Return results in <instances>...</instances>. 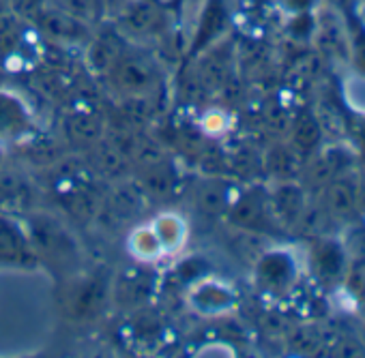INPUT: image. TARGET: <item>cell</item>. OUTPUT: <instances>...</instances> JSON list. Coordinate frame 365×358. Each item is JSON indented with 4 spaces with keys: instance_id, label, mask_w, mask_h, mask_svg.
I'll return each mask as SVG.
<instances>
[{
    "instance_id": "27",
    "label": "cell",
    "mask_w": 365,
    "mask_h": 358,
    "mask_svg": "<svg viewBox=\"0 0 365 358\" xmlns=\"http://www.w3.org/2000/svg\"><path fill=\"white\" fill-rule=\"evenodd\" d=\"M120 277H123L120 283H125L120 294H125V300L140 302V298L148 294V281L140 279L142 273H127V275H120Z\"/></svg>"
},
{
    "instance_id": "26",
    "label": "cell",
    "mask_w": 365,
    "mask_h": 358,
    "mask_svg": "<svg viewBox=\"0 0 365 358\" xmlns=\"http://www.w3.org/2000/svg\"><path fill=\"white\" fill-rule=\"evenodd\" d=\"M46 5H50V0H9L11 16H16L24 24H33V20Z\"/></svg>"
},
{
    "instance_id": "29",
    "label": "cell",
    "mask_w": 365,
    "mask_h": 358,
    "mask_svg": "<svg viewBox=\"0 0 365 358\" xmlns=\"http://www.w3.org/2000/svg\"><path fill=\"white\" fill-rule=\"evenodd\" d=\"M202 127H205L207 133H220L224 129V114L217 112V110L207 112L205 118H202Z\"/></svg>"
},
{
    "instance_id": "13",
    "label": "cell",
    "mask_w": 365,
    "mask_h": 358,
    "mask_svg": "<svg viewBox=\"0 0 365 358\" xmlns=\"http://www.w3.org/2000/svg\"><path fill=\"white\" fill-rule=\"evenodd\" d=\"M235 189L230 183L222 181V178H207L196 189V206L211 217H222L228 213L232 200H235Z\"/></svg>"
},
{
    "instance_id": "17",
    "label": "cell",
    "mask_w": 365,
    "mask_h": 358,
    "mask_svg": "<svg viewBox=\"0 0 365 358\" xmlns=\"http://www.w3.org/2000/svg\"><path fill=\"white\" fill-rule=\"evenodd\" d=\"M29 256L31 243L24 230L7 219H0V262L20 264L22 260H29Z\"/></svg>"
},
{
    "instance_id": "5",
    "label": "cell",
    "mask_w": 365,
    "mask_h": 358,
    "mask_svg": "<svg viewBox=\"0 0 365 358\" xmlns=\"http://www.w3.org/2000/svg\"><path fill=\"white\" fill-rule=\"evenodd\" d=\"M33 26L41 37L54 41L56 46H86L95 31L82 24L80 20L71 18L63 9L54 7L52 3L39 11V16L33 20Z\"/></svg>"
},
{
    "instance_id": "11",
    "label": "cell",
    "mask_w": 365,
    "mask_h": 358,
    "mask_svg": "<svg viewBox=\"0 0 365 358\" xmlns=\"http://www.w3.org/2000/svg\"><path fill=\"white\" fill-rule=\"evenodd\" d=\"M256 277L264 290H271V292L286 290L294 277L292 258L284 251H271V253L262 256L256 266Z\"/></svg>"
},
{
    "instance_id": "4",
    "label": "cell",
    "mask_w": 365,
    "mask_h": 358,
    "mask_svg": "<svg viewBox=\"0 0 365 358\" xmlns=\"http://www.w3.org/2000/svg\"><path fill=\"white\" fill-rule=\"evenodd\" d=\"M230 20L232 16L228 0H200L190 33V54L198 56L211 46L220 43L228 33Z\"/></svg>"
},
{
    "instance_id": "14",
    "label": "cell",
    "mask_w": 365,
    "mask_h": 358,
    "mask_svg": "<svg viewBox=\"0 0 365 358\" xmlns=\"http://www.w3.org/2000/svg\"><path fill=\"white\" fill-rule=\"evenodd\" d=\"M356 185L346 176H333L324 185V211L333 217H350L356 211Z\"/></svg>"
},
{
    "instance_id": "7",
    "label": "cell",
    "mask_w": 365,
    "mask_h": 358,
    "mask_svg": "<svg viewBox=\"0 0 365 358\" xmlns=\"http://www.w3.org/2000/svg\"><path fill=\"white\" fill-rule=\"evenodd\" d=\"M271 202L269 196H264L260 189L243 191L237 194L226 217L232 226L237 228H247V230H258L264 228L269 217H271Z\"/></svg>"
},
{
    "instance_id": "8",
    "label": "cell",
    "mask_w": 365,
    "mask_h": 358,
    "mask_svg": "<svg viewBox=\"0 0 365 358\" xmlns=\"http://www.w3.org/2000/svg\"><path fill=\"white\" fill-rule=\"evenodd\" d=\"M190 305L198 313L217 315L226 313L235 305V294L217 279H200L190 290Z\"/></svg>"
},
{
    "instance_id": "21",
    "label": "cell",
    "mask_w": 365,
    "mask_h": 358,
    "mask_svg": "<svg viewBox=\"0 0 365 358\" xmlns=\"http://www.w3.org/2000/svg\"><path fill=\"white\" fill-rule=\"evenodd\" d=\"M67 133L73 142H80V144H88V146H95L97 142L103 139V125L99 118H95L93 114H86V112H78L73 116L67 118Z\"/></svg>"
},
{
    "instance_id": "1",
    "label": "cell",
    "mask_w": 365,
    "mask_h": 358,
    "mask_svg": "<svg viewBox=\"0 0 365 358\" xmlns=\"http://www.w3.org/2000/svg\"><path fill=\"white\" fill-rule=\"evenodd\" d=\"M108 80L120 97L144 99L159 84V67L148 54L127 46L116 65L110 69Z\"/></svg>"
},
{
    "instance_id": "9",
    "label": "cell",
    "mask_w": 365,
    "mask_h": 358,
    "mask_svg": "<svg viewBox=\"0 0 365 358\" xmlns=\"http://www.w3.org/2000/svg\"><path fill=\"white\" fill-rule=\"evenodd\" d=\"M31 129V114L26 105L11 93L0 90V146L20 142Z\"/></svg>"
},
{
    "instance_id": "20",
    "label": "cell",
    "mask_w": 365,
    "mask_h": 358,
    "mask_svg": "<svg viewBox=\"0 0 365 358\" xmlns=\"http://www.w3.org/2000/svg\"><path fill=\"white\" fill-rule=\"evenodd\" d=\"M322 139V125L320 120L309 114V112H303L294 122H292V129H290V144L297 152H312L318 148Z\"/></svg>"
},
{
    "instance_id": "31",
    "label": "cell",
    "mask_w": 365,
    "mask_h": 358,
    "mask_svg": "<svg viewBox=\"0 0 365 358\" xmlns=\"http://www.w3.org/2000/svg\"><path fill=\"white\" fill-rule=\"evenodd\" d=\"M11 14V9H9V0H0V18H5V16H9Z\"/></svg>"
},
{
    "instance_id": "10",
    "label": "cell",
    "mask_w": 365,
    "mask_h": 358,
    "mask_svg": "<svg viewBox=\"0 0 365 358\" xmlns=\"http://www.w3.org/2000/svg\"><path fill=\"white\" fill-rule=\"evenodd\" d=\"M230 69H232V52L230 48H226L224 39L211 46L209 50H205L202 54H198V75L205 88L220 90L226 84Z\"/></svg>"
},
{
    "instance_id": "24",
    "label": "cell",
    "mask_w": 365,
    "mask_h": 358,
    "mask_svg": "<svg viewBox=\"0 0 365 358\" xmlns=\"http://www.w3.org/2000/svg\"><path fill=\"white\" fill-rule=\"evenodd\" d=\"M269 165H271V169H273L275 176H279V178H284V181H288L292 174H297V165H299L297 150L294 148L292 150L290 148H277V150H273L271 157H269Z\"/></svg>"
},
{
    "instance_id": "18",
    "label": "cell",
    "mask_w": 365,
    "mask_h": 358,
    "mask_svg": "<svg viewBox=\"0 0 365 358\" xmlns=\"http://www.w3.org/2000/svg\"><path fill=\"white\" fill-rule=\"evenodd\" d=\"M312 264H314V270L324 279H333L341 275L344 264H346L341 245L335 241H318L312 251Z\"/></svg>"
},
{
    "instance_id": "16",
    "label": "cell",
    "mask_w": 365,
    "mask_h": 358,
    "mask_svg": "<svg viewBox=\"0 0 365 358\" xmlns=\"http://www.w3.org/2000/svg\"><path fill=\"white\" fill-rule=\"evenodd\" d=\"M127 251L140 264H150V262H157V260H161L165 256L150 223H142V226H138V228H133L129 232Z\"/></svg>"
},
{
    "instance_id": "6",
    "label": "cell",
    "mask_w": 365,
    "mask_h": 358,
    "mask_svg": "<svg viewBox=\"0 0 365 358\" xmlns=\"http://www.w3.org/2000/svg\"><path fill=\"white\" fill-rule=\"evenodd\" d=\"M127 46L129 41L120 35V31L114 24L112 26L99 24L86 43V63L95 73L108 75Z\"/></svg>"
},
{
    "instance_id": "25",
    "label": "cell",
    "mask_w": 365,
    "mask_h": 358,
    "mask_svg": "<svg viewBox=\"0 0 365 358\" xmlns=\"http://www.w3.org/2000/svg\"><path fill=\"white\" fill-rule=\"evenodd\" d=\"M22 196H26V185L22 178L14 176L11 172H0V204L20 200Z\"/></svg>"
},
{
    "instance_id": "22",
    "label": "cell",
    "mask_w": 365,
    "mask_h": 358,
    "mask_svg": "<svg viewBox=\"0 0 365 358\" xmlns=\"http://www.w3.org/2000/svg\"><path fill=\"white\" fill-rule=\"evenodd\" d=\"M103 288L97 281H82L71 285L69 290V313L71 315H86L95 311L101 302Z\"/></svg>"
},
{
    "instance_id": "3",
    "label": "cell",
    "mask_w": 365,
    "mask_h": 358,
    "mask_svg": "<svg viewBox=\"0 0 365 358\" xmlns=\"http://www.w3.org/2000/svg\"><path fill=\"white\" fill-rule=\"evenodd\" d=\"M24 234L31 243V249H35L52 262H69L78 253L71 232L50 215H31L26 219Z\"/></svg>"
},
{
    "instance_id": "15",
    "label": "cell",
    "mask_w": 365,
    "mask_h": 358,
    "mask_svg": "<svg viewBox=\"0 0 365 358\" xmlns=\"http://www.w3.org/2000/svg\"><path fill=\"white\" fill-rule=\"evenodd\" d=\"M271 202V213L277 221L282 223H294L299 217H303V211H305V204H303V191L290 183V181H284L275 194L269 198Z\"/></svg>"
},
{
    "instance_id": "23",
    "label": "cell",
    "mask_w": 365,
    "mask_h": 358,
    "mask_svg": "<svg viewBox=\"0 0 365 358\" xmlns=\"http://www.w3.org/2000/svg\"><path fill=\"white\" fill-rule=\"evenodd\" d=\"M174 183H176V178L172 176V169L163 161H159L155 165L144 167V178H142V183H140L142 185L140 191L157 196V198H163V196L172 194Z\"/></svg>"
},
{
    "instance_id": "28",
    "label": "cell",
    "mask_w": 365,
    "mask_h": 358,
    "mask_svg": "<svg viewBox=\"0 0 365 358\" xmlns=\"http://www.w3.org/2000/svg\"><path fill=\"white\" fill-rule=\"evenodd\" d=\"M352 43H354L356 65L365 71V26L363 24H356V31L352 35Z\"/></svg>"
},
{
    "instance_id": "12",
    "label": "cell",
    "mask_w": 365,
    "mask_h": 358,
    "mask_svg": "<svg viewBox=\"0 0 365 358\" xmlns=\"http://www.w3.org/2000/svg\"><path fill=\"white\" fill-rule=\"evenodd\" d=\"M150 226H153L165 256H174V253L185 249L190 230H187V221L182 219L178 213L163 211L150 221Z\"/></svg>"
},
{
    "instance_id": "32",
    "label": "cell",
    "mask_w": 365,
    "mask_h": 358,
    "mask_svg": "<svg viewBox=\"0 0 365 358\" xmlns=\"http://www.w3.org/2000/svg\"><path fill=\"white\" fill-rule=\"evenodd\" d=\"M361 198H363V204H365V189H363V194H361Z\"/></svg>"
},
{
    "instance_id": "2",
    "label": "cell",
    "mask_w": 365,
    "mask_h": 358,
    "mask_svg": "<svg viewBox=\"0 0 365 358\" xmlns=\"http://www.w3.org/2000/svg\"><path fill=\"white\" fill-rule=\"evenodd\" d=\"M114 26L127 41H148L170 31V16L159 0H123Z\"/></svg>"
},
{
    "instance_id": "19",
    "label": "cell",
    "mask_w": 365,
    "mask_h": 358,
    "mask_svg": "<svg viewBox=\"0 0 365 358\" xmlns=\"http://www.w3.org/2000/svg\"><path fill=\"white\" fill-rule=\"evenodd\" d=\"M50 3L91 28L103 24L108 11V0H50Z\"/></svg>"
},
{
    "instance_id": "30",
    "label": "cell",
    "mask_w": 365,
    "mask_h": 358,
    "mask_svg": "<svg viewBox=\"0 0 365 358\" xmlns=\"http://www.w3.org/2000/svg\"><path fill=\"white\" fill-rule=\"evenodd\" d=\"M312 3L314 0H279V5L286 9V11H290V14H307L309 11V7H312Z\"/></svg>"
}]
</instances>
